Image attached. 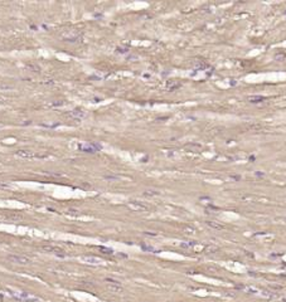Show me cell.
<instances>
[{"label":"cell","instance_id":"cell-2","mask_svg":"<svg viewBox=\"0 0 286 302\" xmlns=\"http://www.w3.org/2000/svg\"><path fill=\"white\" fill-rule=\"evenodd\" d=\"M81 259L86 263H91V265H100L101 259L96 258V257H81Z\"/></svg>","mask_w":286,"mask_h":302},{"label":"cell","instance_id":"cell-4","mask_svg":"<svg viewBox=\"0 0 286 302\" xmlns=\"http://www.w3.org/2000/svg\"><path fill=\"white\" fill-rule=\"evenodd\" d=\"M71 116L72 117H76V119H81V117H83L85 116V112L83 111H79V110H75V111H72L71 112Z\"/></svg>","mask_w":286,"mask_h":302},{"label":"cell","instance_id":"cell-5","mask_svg":"<svg viewBox=\"0 0 286 302\" xmlns=\"http://www.w3.org/2000/svg\"><path fill=\"white\" fill-rule=\"evenodd\" d=\"M18 155H19V156H21V157H32V156H33V154H32L30 151H24V150L19 151Z\"/></svg>","mask_w":286,"mask_h":302},{"label":"cell","instance_id":"cell-1","mask_svg":"<svg viewBox=\"0 0 286 302\" xmlns=\"http://www.w3.org/2000/svg\"><path fill=\"white\" fill-rule=\"evenodd\" d=\"M8 260H10L13 263H17V265H28L30 262V259L25 256H8Z\"/></svg>","mask_w":286,"mask_h":302},{"label":"cell","instance_id":"cell-3","mask_svg":"<svg viewBox=\"0 0 286 302\" xmlns=\"http://www.w3.org/2000/svg\"><path fill=\"white\" fill-rule=\"evenodd\" d=\"M79 149H81V150H85L86 152H96L97 151V149H95V146L91 145V144L82 145V146H79Z\"/></svg>","mask_w":286,"mask_h":302}]
</instances>
